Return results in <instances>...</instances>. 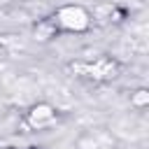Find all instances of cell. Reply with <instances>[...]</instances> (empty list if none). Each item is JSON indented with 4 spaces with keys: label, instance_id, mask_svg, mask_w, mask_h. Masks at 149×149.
<instances>
[{
    "label": "cell",
    "instance_id": "obj_1",
    "mask_svg": "<svg viewBox=\"0 0 149 149\" xmlns=\"http://www.w3.org/2000/svg\"><path fill=\"white\" fill-rule=\"evenodd\" d=\"M49 23H51V30L56 33H81L88 28L91 16L86 9L70 5V7H61L54 14V19H49Z\"/></svg>",
    "mask_w": 149,
    "mask_h": 149
}]
</instances>
